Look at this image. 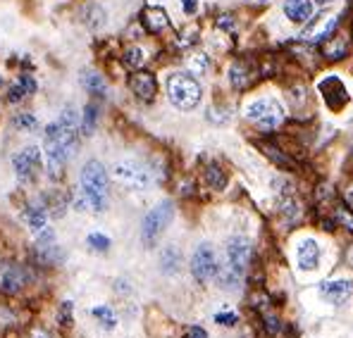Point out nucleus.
I'll return each mask as SVG.
<instances>
[{
  "label": "nucleus",
  "instance_id": "obj_1",
  "mask_svg": "<svg viewBox=\"0 0 353 338\" xmlns=\"http://www.w3.org/2000/svg\"><path fill=\"white\" fill-rule=\"evenodd\" d=\"M81 189H84V196H81L79 205L91 207L93 212H105L108 207V174L103 169L101 162L91 160V162L84 165L81 169Z\"/></svg>",
  "mask_w": 353,
  "mask_h": 338
},
{
  "label": "nucleus",
  "instance_id": "obj_2",
  "mask_svg": "<svg viewBox=\"0 0 353 338\" xmlns=\"http://www.w3.org/2000/svg\"><path fill=\"white\" fill-rule=\"evenodd\" d=\"M168 98L179 110H194L201 103V84L186 72L170 74L168 79Z\"/></svg>",
  "mask_w": 353,
  "mask_h": 338
},
{
  "label": "nucleus",
  "instance_id": "obj_3",
  "mask_svg": "<svg viewBox=\"0 0 353 338\" xmlns=\"http://www.w3.org/2000/svg\"><path fill=\"white\" fill-rule=\"evenodd\" d=\"M246 117L263 131H274L284 122V107L274 98H258L246 107Z\"/></svg>",
  "mask_w": 353,
  "mask_h": 338
},
{
  "label": "nucleus",
  "instance_id": "obj_4",
  "mask_svg": "<svg viewBox=\"0 0 353 338\" xmlns=\"http://www.w3.org/2000/svg\"><path fill=\"white\" fill-rule=\"evenodd\" d=\"M174 217V207L172 202H160L158 207H153V210L146 215V220H143V226H141V241L146 248H153L155 243H158V238L163 236V231L168 229V224L172 222Z\"/></svg>",
  "mask_w": 353,
  "mask_h": 338
},
{
  "label": "nucleus",
  "instance_id": "obj_5",
  "mask_svg": "<svg viewBox=\"0 0 353 338\" xmlns=\"http://www.w3.org/2000/svg\"><path fill=\"white\" fill-rule=\"evenodd\" d=\"M43 148H46V155H48V174L55 179V176L62 174V167H65L67 158H70V148L62 143L55 124H50V127L46 129Z\"/></svg>",
  "mask_w": 353,
  "mask_h": 338
},
{
  "label": "nucleus",
  "instance_id": "obj_6",
  "mask_svg": "<svg viewBox=\"0 0 353 338\" xmlns=\"http://www.w3.org/2000/svg\"><path fill=\"white\" fill-rule=\"evenodd\" d=\"M191 274H194V279L199 284H205L215 277L217 274V257H215L212 246L201 243V246L196 248L194 257H191Z\"/></svg>",
  "mask_w": 353,
  "mask_h": 338
},
{
  "label": "nucleus",
  "instance_id": "obj_7",
  "mask_svg": "<svg viewBox=\"0 0 353 338\" xmlns=\"http://www.w3.org/2000/svg\"><path fill=\"white\" fill-rule=\"evenodd\" d=\"M12 167L19 179L31 184L41 169V150L36 148V145H29V148L19 150V153L12 158Z\"/></svg>",
  "mask_w": 353,
  "mask_h": 338
},
{
  "label": "nucleus",
  "instance_id": "obj_8",
  "mask_svg": "<svg viewBox=\"0 0 353 338\" xmlns=\"http://www.w3.org/2000/svg\"><path fill=\"white\" fill-rule=\"evenodd\" d=\"M112 174H115L117 181L132 186V189H146V186L150 184L148 169L141 167L139 162H134V160H124V162H117L115 169H112Z\"/></svg>",
  "mask_w": 353,
  "mask_h": 338
},
{
  "label": "nucleus",
  "instance_id": "obj_9",
  "mask_svg": "<svg viewBox=\"0 0 353 338\" xmlns=\"http://www.w3.org/2000/svg\"><path fill=\"white\" fill-rule=\"evenodd\" d=\"M251 243L246 241V238L236 236V238H230V243H227V264H230L234 272L243 274L248 267V262H251Z\"/></svg>",
  "mask_w": 353,
  "mask_h": 338
},
{
  "label": "nucleus",
  "instance_id": "obj_10",
  "mask_svg": "<svg viewBox=\"0 0 353 338\" xmlns=\"http://www.w3.org/2000/svg\"><path fill=\"white\" fill-rule=\"evenodd\" d=\"M336 14H315L313 19L308 22V27L303 29V41H325V39H330L332 34H334V27H336Z\"/></svg>",
  "mask_w": 353,
  "mask_h": 338
},
{
  "label": "nucleus",
  "instance_id": "obj_11",
  "mask_svg": "<svg viewBox=\"0 0 353 338\" xmlns=\"http://www.w3.org/2000/svg\"><path fill=\"white\" fill-rule=\"evenodd\" d=\"M320 295L332 305H341L353 295V282L349 279H336V282H323L320 286Z\"/></svg>",
  "mask_w": 353,
  "mask_h": 338
},
{
  "label": "nucleus",
  "instance_id": "obj_12",
  "mask_svg": "<svg viewBox=\"0 0 353 338\" xmlns=\"http://www.w3.org/2000/svg\"><path fill=\"white\" fill-rule=\"evenodd\" d=\"M320 93L325 96L327 105H330L332 110H341V107L349 103V93H346L344 84H341L336 76H330V79H325L323 84H320Z\"/></svg>",
  "mask_w": 353,
  "mask_h": 338
},
{
  "label": "nucleus",
  "instance_id": "obj_13",
  "mask_svg": "<svg viewBox=\"0 0 353 338\" xmlns=\"http://www.w3.org/2000/svg\"><path fill=\"white\" fill-rule=\"evenodd\" d=\"M24 272L22 267H17V264H0V291H5V293H17L19 288L24 286Z\"/></svg>",
  "mask_w": 353,
  "mask_h": 338
},
{
  "label": "nucleus",
  "instance_id": "obj_14",
  "mask_svg": "<svg viewBox=\"0 0 353 338\" xmlns=\"http://www.w3.org/2000/svg\"><path fill=\"white\" fill-rule=\"evenodd\" d=\"M129 86H132V91L137 93V98H141V101H146V103L153 101L155 91H158L155 76L150 74V72H137V74H132V79H129Z\"/></svg>",
  "mask_w": 353,
  "mask_h": 338
},
{
  "label": "nucleus",
  "instance_id": "obj_15",
  "mask_svg": "<svg viewBox=\"0 0 353 338\" xmlns=\"http://www.w3.org/2000/svg\"><path fill=\"white\" fill-rule=\"evenodd\" d=\"M284 14L294 24H308L313 19V0H287L284 3Z\"/></svg>",
  "mask_w": 353,
  "mask_h": 338
},
{
  "label": "nucleus",
  "instance_id": "obj_16",
  "mask_svg": "<svg viewBox=\"0 0 353 338\" xmlns=\"http://www.w3.org/2000/svg\"><path fill=\"white\" fill-rule=\"evenodd\" d=\"M320 262V246L315 241H303L299 246V267L305 269V272H310V269H315Z\"/></svg>",
  "mask_w": 353,
  "mask_h": 338
},
{
  "label": "nucleus",
  "instance_id": "obj_17",
  "mask_svg": "<svg viewBox=\"0 0 353 338\" xmlns=\"http://www.w3.org/2000/svg\"><path fill=\"white\" fill-rule=\"evenodd\" d=\"M349 50V41L344 36H330V39L323 41V53L327 60H341Z\"/></svg>",
  "mask_w": 353,
  "mask_h": 338
},
{
  "label": "nucleus",
  "instance_id": "obj_18",
  "mask_svg": "<svg viewBox=\"0 0 353 338\" xmlns=\"http://www.w3.org/2000/svg\"><path fill=\"white\" fill-rule=\"evenodd\" d=\"M27 222L31 226V231L36 233V236H43V233H48V217H46V210L41 205H31L27 210Z\"/></svg>",
  "mask_w": 353,
  "mask_h": 338
},
{
  "label": "nucleus",
  "instance_id": "obj_19",
  "mask_svg": "<svg viewBox=\"0 0 353 338\" xmlns=\"http://www.w3.org/2000/svg\"><path fill=\"white\" fill-rule=\"evenodd\" d=\"M143 22H146V27L150 31H163L170 27V19H168V12H165L163 8H148L146 12H143Z\"/></svg>",
  "mask_w": 353,
  "mask_h": 338
},
{
  "label": "nucleus",
  "instance_id": "obj_20",
  "mask_svg": "<svg viewBox=\"0 0 353 338\" xmlns=\"http://www.w3.org/2000/svg\"><path fill=\"white\" fill-rule=\"evenodd\" d=\"M217 279H220V286L222 288H227V291H234L239 288V282H241V274L234 272V269L230 267V264H225V267H217V274H215Z\"/></svg>",
  "mask_w": 353,
  "mask_h": 338
},
{
  "label": "nucleus",
  "instance_id": "obj_21",
  "mask_svg": "<svg viewBox=\"0 0 353 338\" xmlns=\"http://www.w3.org/2000/svg\"><path fill=\"white\" fill-rule=\"evenodd\" d=\"M81 81H84V86H86L88 93H96V96H105L108 86H105V81H103L101 74H96V72H84Z\"/></svg>",
  "mask_w": 353,
  "mask_h": 338
},
{
  "label": "nucleus",
  "instance_id": "obj_22",
  "mask_svg": "<svg viewBox=\"0 0 353 338\" xmlns=\"http://www.w3.org/2000/svg\"><path fill=\"white\" fill-rule=\"evenodd\" d=\"M84 22L88 29H101L103 24H105V12H103V8H98V5H88L86 12H84Z\"/></svg>",
  "mask_w": 353,
  "mask_h": 338
},
{
  "label": "nucleus",
  "instance_id": "obj_23",
  "mask_svg": "<svg viewBox=\"0 0 353 338\" xmlns=\"http://www.w3.org/2000/svg\"><path fill=\"white\" fill-rule=\"evenodd\" d=\"M91 315L96 317V321H101L105 329H115L117 326V317H115V312H112L108 305H98V308H93L91 310Z\"/></svg>",
  "mask_w": 353,
  "mask_h": 338
},
{
  "label": "nucleus",
  "instance_id": "obj_24",
  "mask_svg": "<svg viewBox=\"0 0 353 338\" xmlns=\"http://www.w3.org/2000/svg\"><path fill=\"white\" fill-rule=\"evenodd\" d=\"M205 179H208V184H210V189H215V191H222L227 186V176H225V171H222L217 165H208V169H205Z\"/></svg>",
  "mask_w": 353,
  "mask_h": 338
},
{
  "label": "nucleus",
  "instance_id": "obj_25",
  "mask_svg": "<svg viewBox=\"0 0 353 338\" xmlns=\"http://www.w3.org/2000/svg\"><path fill=\"white\" fill-rule=\"evenodd\" d=\"M163 272L165 274H172V272H176V267H179V262H181V255H179V251L176 248H168V251L163 253Z\"/></svg>",
  "mask_w": 353,
  "mask_h": 338
},
{
  "label": "nucleus",
  "instance_id": "obj_26",
  "mask_svg": "<svg viewBox=\"0 0 353 338\" xmlns=\"http://www.w3.org/2000/svg\"><path fill=\"white\" fill-rule=\"evenodd\" d=\"M143 60H146V53H143L141 48H137V45H132V48L124 50V65L127 67H141Z\"/></svg>",
  "mask_w": 353,
  "mask_h": 338
},
{
  "label": "nucleus",
  "instance_id": "obj_27",
  "mask_svg": "<svg viewBox=\"0 0 353 338\" xmlns=\"http://www.w3.org/2000/svg\"><path fill=\"white\" fill-rule=\"evenodd\" d=\"M96 122H98V110H96V105H86L84 119H81V129H84L86 136H91V134H93V129H96Z\"/></svg>",
  "mask_w": 353,
  "mask_h": 338
},
{
  "label": "nucleus",
  "instance_id": "obj_28",
  "mask_svg": "<svg viewBox=\"0 0 353 338\" xmlns=\"http://www.w3.org/2000/svg\"><path fill=\"white\" fill-rule=\"evenodd\" d=\"M208 67H210V62H208V55L196 53V55L189 57V70L194 72V74H205Z\"/></svg>",
  "mask_w": 353,
  "mask_h": 338
},
{
  "label": "nucleus",
  "instance_id": "obj_29",
  "mask_svg": "<svg viewBox=\"0 0 353 338\" xmlns=\"http://www.w3.org/2000/svg\"><path fill=\"white\" fill-rule=\"evenodd\" d=\"M230 81H232V86H234V88H243V86H246V84H248L246 67H243V65H234V67H232Z\"/></svg>",
  "mask_w": 353,
  "mask_h": 338
},
{
  "label": "nucleus",
  "instance_id": "obj_30",
  "mask_svg": "<svg viewBox=\"0 0 353 338\" xmlns=\"http://www.w3.org/2000/svg\"><path fill=\"white\" fill-rule=\"evenodd\" d=\"M86 243L91 246V251H98V253H105L108 248H110V238L103 236V233H91V236L86 238Z\"/></svg>",
  "mask_w": 353,
  "mask_h": 338
},
{
  "label": "nucleus",
  "instance_id": "obj_31",
  "mask_svg": "<svg viewBox=\"0 0 353 338\" xmlns=\"http://www.w3.org/2000/svg\"><path fill=\"white\" fill-rule=\"evenodd\" d=\"M12 124L19 129V131H31V129L39 127V122H36V117H31V114H17V117L12 119Z\"/></svg>",
  "mask_w": 353,
  "mask_h": 338
},
{
  "label": "nucleus",
  "instance_id": "obj_32",
  "mask_svg": "<svg viewBox=\"0 0 353 338\" xmlns=\"http://www.w3.org/2000/svg\"><path fill=\"white\" fill-rule=\"evenodd\" d=\"M265 329H268V334L270 336H274L279 331V319L274 315H268L265 317Z\"/></svg>",
  "mask_w": 353,
  "mask_h": 338
},
{
  "label": "nucleus",
  "instance_id": "obj_33",
  "mask_svg": "<svg viewBox=\"0 0 353 338\" xmlns=\"http://www.w3.org/2000/svg\"><path fill=\"white\" fill-rule=\"evenodd\" d=\"M215 321L222 326H234L236 324V315H215Z\"/></svg>",
  "mask_w": 353,
  "mask_h": 338
},
{
  "label": "nucleus",
  "instance_id": "obj_34",
  "mask_svg": "<svg viewBox=\"0 0 353 338\" xmlns=\"http://www.w3.org/2000/svg\"><path fill=\"white\" fill-rule=\"evenodd\" d=\"M181 10H184L186 14H196V10H199V0H181Z\"/></svg>",
  "mask_w": 353,
  "mask_h": 338
},
{
  "label": "nucleus",
  "instance_id": "obj_35",
  "mask_svg": "<svg viewBox=\"0 0 353 338\" xmlns=\"http://www.w3.org/2000/svg\"><path fill=\"white\" fill-rule=\"evenodd\" d=\"M186 338H208V334L201 326H191V329H186Z\"/></svg>",
  "mask_w": 353,
  "mask_h": 338
},
{
  "label": "nucleus",
  "instance_id": "obj_36",
  "mask_svg": "<svg viewBox=\"0 0 353 338\" xmlns=\"http://www.w3.org/2000/svg\"><path fill=\"white\" fill-rule=\"evenodd\" d=\"M344 202H346V207H349V212H353V184L344 191Z\"/></svg>",
  "mask_w": 353,
  "mask_h": 338
},
{
  "label": "nucleus",
  "instance_id": "obj_37",
  "mask_svg": "<svg viewBox=\"0 0 353 338\" xmlns=\"http://www.w3.org/2000/svg\"><path fill=\"white\" fill-rule=\"evenodd\" d=\"M70 310H72V303L62 305V324H70Z\"/></svg>",
  "mask_w": 353,
  "mask_h": 338
},
{
  "label": "nucleus",
  "instance_id": "obj_38",
  "mask_svg": "<svg viewBox=\"0 0 353 338\" xmlns=\"http://www.w3.org/2000/svg\"><path fill=\"white\" fill-rule=\"evenodd\" d=\"M346 262H349L351 267H353V246L349 248V251H346Z\"/></svg>",
  "mask_w": 353,
  "mask_h": 338
},
{
  "label": "nucleus",
  "instance_id": "obj_39",
  "mask_svg": "<svg viewBox=\"0 0 353 338\" xmlns=\"http://www.w3.org/2000/svg\"><path fill=\"white\" fill-rule=\"evenodd\" d=\"M34 338H50L48 334H46L43 329H39V331H34Z\"/></svg>",
  "mask_w": 353,
  "mask_h": 338
},
{
  "label": "nucleus",
  "instance_id": "obj_40",
  "mask_svg": "<svg viewBox=\"0 0 353 338\" xmlns=\"http://www.w3.org/2000/svg\"><path fill=\"white\" fill-rule=\"evenodd\" d=\"M315 5H320V8H325V5H330V3H334V0H313Z\"/></svg>",
  "mask_w": 353,
  "mask_h": 338
},
{
  "label": "nucleus",
  "instance_id": "obj_41",
  "mask_svg": "<svg viewBox=\"0 0 353 338\" xmlns=\"http://www.w3.org/2000/svg\"><path fill=\"white\" fill-rule=\"evenodd\" d=\"M0 84H3V76H0Z\"/></svg>",
  "mask_w": 353,
  "mask_h": 338
}]
</instances>
